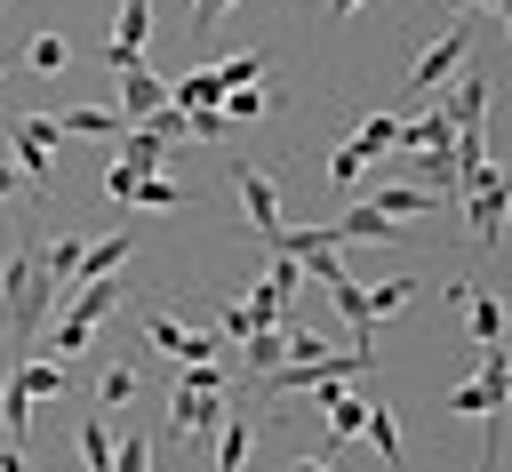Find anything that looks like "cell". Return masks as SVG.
<instances>
[{"label": "cell", "instance_id": "1", "mask_svg": "<svg viewBox=\"0 0 512 472\" xmlns=\"http://www.w3.org/2000/svg\"><path fill=\"white\" fill-rule=\"evenodd\" d=\"M0 296H8V344L32 352V328H40L48 304H56V280L40 272V240H32V232H16V248L0 256Z\"/></svg>", "mask_w": 512, "mask_h": 472}, {"label": "cell", "instance_id": "2", "mask_svg": "<svg viewBox=\"0 0 512 472\" xmlns=\"http://www.w3.org/2000/svg\"><path fill=\"white\" fill-rule=\"evenodd\" d=\"M224 416H232V376H224V360H184V368H176V392H168V424H176L184 440H208Z\"/></svg>", "mask_w": 512, "mask_h": 472}, {"label": "cell", "instance_id": "3", "mask_svg": "<svg viewBox=\"0 0 512 472\" xmlns=\"http://www.w3.org/2000/svg\"><path fill=\"white\" fill-rule=\"evenodd\" d=\"M120 296H128V280H120V272H96V280H80V288H72V312L48 328L40 360H80V352L96 344V328L120 312Z\"/></svg>", "mask_w": 512, "mask_h": 472}, {"label": "cell", "instance_id": "4", "mask_svg": "<svg viewBox=\"0 0 512 472\" xmlns=\"http://www.w3.org/2000/svg\"><path fill=\"white\" fill-rule=\"evenodd\" d=\"M504 392H512V352L504 344H480V376L448 392V416H504Z\"/></svg>", "mask_w": 512, "mask_h": 472}, {"label": "cell", "instance_id": "5", "mask_svg": "<svg viewBox=\"0 0 512 472\" xmlns=\"http://www.w3.org/2000/svg\"><path fill=\"white\" fill-rule=\"evenodd\" d=\"M64 144V128L48 120V112H24L16 128H8V168L24 176V192H48V152Z\"/></svg>", "mask_w": 512, "mask_h": 472}, {"label": "cell", "instance_id": "6", "mask_svg": "<svg viewBox=\"0 0 512 472\" xmlns=\"http://www.w3.org/2000/svg\"><path fill=\"white\" fill-rule=\"evenodd\" d=\"M456 200H464V216H472V240H480V248H496V232H504V200H512L504 168H496V160H480V168L456 184Z\"/></svg>", "mask_w": 512, "mask_h": 472}, {"label": "cell", "instance_id": "7", "mask_svg": "<svg viewBox=\"0 0 512 472\" xmlns=\"http://www.w3.org/2000/svg\"><path fill=\"white\" fill-rule=\"evenodd\" d=\"M464 56H472V24L456 16V24H448L432 48H416V64H408V88H416V96H440V88L464 72Z\"/></svg>", "mask_w": 512, "mask_h": 472}, {"label": "cell", "instance_id": "8", "mask_svg": "<svg viewBox=\"0 0 512 472\" xmlns=\"http://www.w3.org/2000/svg\"><path fill=\"white\" fill-rule=\"evenodd\" d=\"M144 336H152L176 368H184V360H224V336H216V328H184L176 312H152V320H144Z\"/></svg>", "mask_w": 512, "mask_h": 472}, {"label": "cell", "instance_id": "9", "mask_svg": "<svg viewBox=\"0 0 512 472\" xmlns=\"http://www.w3.org/2000/svg\"><path fill=\"white\" fill-rule=\"evenodd\" d=\"M232 184H240V208H248V224H256V240L272 248V232H280V184L256 168V160H232Z\"/></svg>", "mask_w": 512, "mask_h": 472}, {"label": "cell", "instance_id": "10", "mask_svg": "<svg viewBox=\"0 0 512 472\" xmlns=\"http://www.w3.org/2000/svg\"><path fill=\"white\" fill-rule=\"evenodd\" d=\"M144 40H152V0H120L112 40H104V64H112V72H120V64H136V56H144Z\"/></svg>", "mask_w": 512, "mask_h": 472}, {"label": "cell", "instance_id": "11", "mask_svg": "<svg viewBox=\"0 0 512 472\" xmlns=\"http://www.w3.org/2000/svg\"><path fill=\"white\" fill-rule=\"evenodd\" d=\"M136 248H128V232H112V240H80L72 256H64V288H80V280H96V272H120Z\"/></svg>", "mask_w": 512, "mask_h": 472}, {"label": "cell", "instance_id": "12", "mask_svg": "<svg viewBox=\"0 0 512 472\" xmlns=\"http://www.w3.org/2000/svg\"><path fill=\"white\" fill-rule=\"evenodd\" d=\"M168 104V80L136 56V64H120V120H144V112H160Z\"/></svg>", "mask_w": 512, "mask_h": 472}, {"label": "cell", "instance_id": "13", "mask_svg": "<svg viewBox=\"0 0 512 472\" xmlns=\"http://www.w3.org/2000/svg\"><path fill=\"white\" fill-rule=\"evenodd\" d=\"M488 96H496L488 72H456V88L440 96V120H448V128H480V120H488Z\"/></svg>", "mask_w": 512, "mask_h": 472}, {"label": "cell", "instance_id": "14", "mask_svg": "<svg viewBox=\"0 0 512 472\" xmlns=\"http://www.w3.org/2000/svg\"><path fill=\"white\" fill-rule=\"evenodd\" d=\"M360 440H368V448H376V456H384L392 472L408 464V456H400V416H392L384 400H368V416H360Z\"/></svg>", "mask_w": 512, "mask_h": 472}, {"label": "cell", "instance_id": "15", "mask_svg": "<svg viewBox=\"0 0 512 472\" xmlns=\"http://www.w3.org/2000/svg\"><path fill=\"white\" fill-rule=\"evenodd\" d=\"M320 408H328V440L352 448V440H360V416H368V392H328Z\"/></svg>", "mask_w": 512, "mask_h": 472}, {"label": "cell", "instance_id": "16", "mask_svg": "<svg viewBox=\"0 0 512 472\" xmlns=\"http://www.w3.org/2000/svg\"><path fill=\"white\" fill-rule=\"evenodd\" d=\"M248 448H256V424L248 416H224L216 424V472H248Z\"/></svg>", "mask_w": 512, "mask_h": 472}, {"label": "cell", "instance_id": "17", "mask_svg": "<svg viewBox=\"0 0 512 472\" xmlns=\"http://www.w3.org/2000/svg\"><path fill=\"white\" fill-rule=\"evenodd\" d=\"M56 128H64V136H120L128 120H120V104H72Z\"/></svg>", "mask_w": 512, "mask_h": 472}, {"label": "cell", "instance_id": "18", "mask_svg": "<svg viewBox=\"0 0 512 472\" xmlns=\"http://www.w3.org/2000/svg\"><path fill=\"white\" fill-rule=\"evenodd\" d=\"M448 136H456V128L440 120V104H432L424 120H400V128H392V144H408V152H448Z\"/></svg>", "mask_w": 512, "mask_h": 472}, {"label": "cell", "instance_id": "19", "mask_svg": "<svg viewBox=\"0 0 512 472\" xmlns=\"http://www.w3.org/2000/svg\"><path fill=\"white\" fill-rule=\"evenodd\" d=\"M288 360V344H280V328H256V336H240V368H248V384L256 376H272Z\"/></svg>", "mask_w": 512, "mask_h": 472}, {"label": "cell", "instance_id": "20", "mask_svg": "<svg viewBox=\"0 0 512 472\" xmlns=\"http://www.w3.org/2000/svg\"><path fill=\"white\" fill-rule=\"evenodd\" d=\"M168 104H176V112H200V104H224V80H216V64H208V72H184V80L168 88Z\"/></svg>", "mask_w": 512, "mask_h": 472}, {"label": "cell", "instance_id": "21", "mask_svg": "<svg viewBox=\"0 0 512 472\" xmlns=\"http://www.w3.org/2000/svg\"><path fill=\"white\" fill-rule=\"evenodd\" d=\"M392 128H400V120H392V112H360V120H352V136H344V144H352V152H368V160H376V152H392Z\"/></svg>", "mask_w": 512, "mask_h": 472}, {"label": "cell", "instance_id": "22", "mask_svg": "<svg viewBox=\"0 0 512 472\" xmlns=\"http://www.w3.org/2000/svg\"><path fill=\"white\" fill-rule=\"evenodd\" d=\"M184 200H192V192H184L176 176H160V168L136 176V192H128V208H184Z\"/></svg>", "mask_w": 512, "mask_h": 472}, {"label": "cell", "instance_id": "23", "mask_svg": "<svg viewBox=\"0 0 512 472\" xmlns=\"http://www.w3.org/2000/svg\"><path fill=\"white\" fill-rule=\"evenodd\" d=\"M80 464L88 472H112V424H104V408L80 416Z\"/></svg>", "mask_w": 512, "mask_h": 472}, {"label": "cell", "instance_id": "24", "mask_svg": "<svg viewBox=\"0 0 512 472\" xmlns=\"http://www.w3.org/2000/svg\"><path fill=\"white\" fill-rule=\"evenodd\" d=\"M464 312H472L464 328H472L480 344H504V304H496V296H480V288H472V296H464Z\"/></svg>", "mask_w": 512, "mask_h": 472}, {"label": "cell", "instance_id": "25", "mask_svg": "<svg viewBox=\"0 0 512 472\" xmlns=\"http://www.w3.org/2000/svg\"><path fill=\"white\" fill-rule=\"evenodd\" d=\"M24 64H32V72H40V80H56V72H64V64H72V48H64V32H40V40H32V48H24Z\"/></svg>", "mask_w": 512, "mask_h": 472}, {"label": "cell", "instance_id": "26", "mask_svg": "<svg viewBox=\"0 0 512 472\" xmlns=\"http://www.w3.org/2000/svg\"><path fill=\"white\" fill-rule=\"evenodd\" d=\"M416 184L440 192V200H456V160L448 152H416Z\"/></svg>", "mask_w": 512, "mask_h": 472}, {"label": "cell", "instance_id": "27", "mask_svg": "<svg viewBox=\"0 0 512 472\" xmlns=\"http://www.w3.org/2000/svg\"><path fill=\"white\" fill-rule=\"evenodd\" d=\"M360 176H368V152L336 144V152H328V184H336V192H360Z\"/></svg>", "mask_w": 512, "mask_h": 472}, {"label": "cell", "instance_id": "28", "mask_svg": "<svg viewBox=\"0 0 512 472\" xmlns=\"http://www.w3.org/2000/svg\"><path fill=\"white\" fill-rule=\"evenodd\" d=\"M360 296H368V320H384V312H400V304L416 296V280L400 272V280H376V288H360Z\"/></svg>", "mask_w": 512, "mask_h": 472}, {"label": "cell", "instance_id": "29", "mask_svg": "<svg viewBox=\"0 0 512 472\" xmlns=\"http://www.w3.org/2000/svg\"><path fill=\"white\" fill-rule=\"evenodd\" d=\"M256 72H264V48H240V56H224V64H216V80H224V88H256Z\"/></svg>", "mask_w": 512, "mask_h": 472}, {"label": "cell", "instance_id": "30", "mask_svg": "<svg viewBox=\"0 0 512 472\" xmlns=\"http://www.w3.org/2000/svg\"><path fill=\"white\" fill-rule=\"evenodd\" d=\"M136 400V368H104V384H96V408H128Z\"/></svg>", "mask_w": 512, "mask_h": 472}, {"label": "cell", "instance_id": "31", "mask_svg": "<svg viewBox=\"0 0 512 472\" xmlns=\"http://www.w3.org/2000/svg\"><path fill=\"white\" fill-rule=\"evenodd\" d=\"M264 104H272L264 88H224V104H216V112H224V120H256Z\"/></svg>", "mask_w": 512, "mask_h": 472}, {"label": "cell", "instance_id": "32", "mask_svg": "<svg viewBox=\"0 0 512 472\" xmlns=\"http://www.w3.org/2000/svg\"><path fill=\"white\" fill-rule=\"evenodd\" d=\"M112 472H152V448L128 432V440H112Z\"/></svg>", "mask_w": 512, "mask_h": 472}, {"label": "cell", "instance_id": "33", "mask_svg": "<svg viewBox=\"0 0 512 472\" xmlns=\"http://www.w3.org/2000/svg\"><path fill=\"white\" fill-rule=\"evenodd\" d=\"M232 16V0H192V32H208V24H224Z\"/></svg>", "mask_w": 512, "mask_h": 472}, {"label": "cell", "instance_id": "34", "mask_svg": "<svg viewBox=\"0 0 512 472\" xmlns=\"http://www.w3.org/2000/svg\"><path fill=\"white\" fill-rule=\"evenodd\" d=\"M288 472H328V456H296V464H288Z\"/></svg>", "mask_w": 512, "mask_h": 472}, {"label": "cell", "instance_id": "35", "mask_svg": "<svg viewBox=\"0 0 512 472\" xmlns=\"http://www.w3.org/2000/svg\"><path fill=\"white\" fill-rule=\"evenodd\" d=\"M0 192H24V176H16V168H8V160H0Z\"/></svg>", "mask_w": 512, "mask_h": 472}, {"label": "cell", "instance_id": "36", "mask_svg": "<svg viewBox=\"0 0 512 472\" xmlns=\"http://www.w3.org/2000/svg\"><path fill=\"white\" fill-rule=\"evenodd\" d=\"M472 8H496V16H504V8H512V0H472Z\"/></svg>", "mask_w": 512, "mask_h": 472}, {"label": "cell", "instance_id": "37", "mask_svg": "<svg viewBox=\"0 0 512 472\" xmlns=\"http://www.w3.org/2000/svg\"><path fill=\"white\" fill-rule=\"evenodd\" d=\"M440 8H448V16H464V8H472V0H440Z\"/></svg>", "mask_w": 512, "mask_h": 472}, {"label": "cell", "instance_id": "38", "mask_svg": "<svg viewBox=\"0 0 512 472\" xmlns=\"http://www.w3.org/2000/svg\"><path fill=\"white\" fill-rule=\"evenodd\" d=\"M328 8H336V16H352V8H360V0H328Z\"/></svg>", "mask_w": 512, "mask_h": 472}, {"label": "cell", "instance_id": "39", "mask_svg": "<svg viewBox=\"0 0 512 472\" xmlns=\"http://www.w3.org/2000/svg\"><path fill=\"white\" fill-rule=\"evenodd\" d=\"M0 8H8V0H0Z\"/></svg>", "mask_w": 512, "mask_h": 472}]
</instances>
